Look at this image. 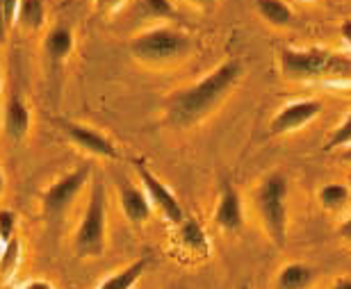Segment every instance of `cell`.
I'll return each instance as SVG.
<instances>
[{
	"mask_svg": "<svg viewBox=\"0 0 351 289\" xmlns=\"http://www.w3.org/2000/svg\"><path fill=\"white\" fill-rule=\"evenodd\" d=\"M242 62L230 58L215 66L196 84L176 91L167 101V121L176 128H189L210 116L230 96L242 77Z\"/></svg>",
	"mask_w": 351,
	"mask_h": 289,
	"instance_id": "cell-1",
	"label": "cell"
},
{
	"mask_svg": "<svg viewBox=\"0 0 351 289\" xmlns=\"http://www.w3.org/2000/svg\"><path fill=\"white\" fill-rule=\"evenodd\" d=\"M280 73L297 82H351V58L324 48H285Z\"/></svg>",
	"mask_w": 351,
	"mask_h": 289,
	"instance_id": "cell-2",
	"label": "cell"
},
{
	"mask_svg": "<svg viewBox=\"0 0 351 289\" xmlns=\"http://www.w3.org/2000/svg\"><path fill=\"white\" fill-rule=\"evenodd\" d=\"M194 51L192 37L171 25H156L130 39V55L149 66H171L187 60Z\"/></svg>",
	"mask_w": 351,
	"mask_h": 289,
	"instance_id": "cell-3",
	"label": "cell"
},
{
	"mask_svg": "<svg viewBox=\"0 0 351 289\" xmlns=\"http://www.w3.org/2000/svg\"><path fill=\"white\" fill-rule=\"evenodd\" d=\"M287 180L285 175L271 173L261 182L256 192V208L267 235L276 246H283L287 235Z\"/></svg>",
	"mask_w": 351,
	"mask_h": 289,
	"instance_id": "cell-4",
	"label": "cell"
},
{
	"mask_svg": "<svg viewBox=\"0 0 351 289\" xmlns=\"http://www.w3.org/2000/svg\"><path fill=\"white\" fill-rule=\"evenodd\" d=\"M108 237V205H105L103 185H94L89 194L87 210L82 214L73 235V249L82 257H96L105 249Z\"/></svg>",
	"mask_w": 351,
	"mask_h": 289,
	"instance_id": "cell-5",
	"label": "cell"
},
{
	"mask_svg": "<svg viewBox=\"0 0 351 289\" xmlns=\"http://www.w3.org/2000/svg\"><path fill=\"white\" fill-rule=\"evenodd\" d=\"M89 175H91V166L85 164L69 171L66 175H62L53 185H48L44 189V194H41V212H44V216L55 221V218L64 214L73 205V201L80 196L82 189H85Z\"/></svg>",
	"mask_w": 351,
	"mask_h": 289,
	"instance_id": "cell-6",
	"label": "cell"
},
{
	"mask_svg": "<svg viewBox=\"0 0 351 289\" xmlns=\"http://www.w3.org/2000/svg\"><path fill=\"white\" fill-rule=\"evenodd\" d=\"M135 168H137L139 182H142V187H144L146 196H149L151 205L156 208L158 212L162 214L169 223H173V225H180L182 221H185V212H182L178 199H176V196L171 194V189L167 187L165 182L160 180L149 166H146V162L137 160Z\"/></svg>",
	"mask_w": 351,
	"mask_h": 289,
	"instance_id": "cell-7",
	"label": "cell"
},
{
	"mask_svg": "<svg viewBox=\"0 0 351 289\" xmlns=\"http://www.w3.org/2000/svg\"><path fill=\"white\" fill-rule=\"evenodd\" d=\"M62 130L69 137V142L73 146H78L82 153L94 155V158L101 160H117V146L112 139H108L103 132H98L94 128H89L85 123H73V121H64L62 123Z\"/></svg>",
	"mask_w": 351,
	"mask_h": 289,
	"instance_id": "cell-8",
	"label": "cell"
},
{
	"mask_svg": "<svg viewBox=\"0 0 351 289\" xmlns=\"http://www.w3.org/2000/svg\"><path fill=\"white\" fill-rule=\"evenodd\" d=\"M322 112V103L319 101H294L285 108H280L276 114H274L271 123H269V132L271 135H287V132H297L304 125L319 116Z\"/></svg>",
	"mask_w": 351,
	"mask_h": 289,
	"instance_id": "cell-9",
	"label": "cell"
},
{
	"mask_svg": "<svg viewBox=\"0 0 351 289\" xmlns=\"http://www.w3.org/2000/svg\"><path fill=\"white\" fill-rule=\"evenodd\" d=\"M215 223L219 225L223 232H240L244 225L242 199L230 182H223V187H221L219 203H217V208H215Z\"/></svg>",
	"mask_w": 351,
	"mask_h": 289,
	"instance_id": "cell-10",
	"label": "cell"
},
{
	"mask_svg": "<svg viewBox=\"0 0 351 289\" xmlns=\"http://www.w3.org/2000/svg\"><path fill=\"white\" fill-rule=\"evenodd\" d=\"M119 203H121V210H123L125 218L135 225L146 223L153 214V205H151V201H149V196H146L144 189L135 187L130 180H125V178L119 182Z\"/></svg>",
	"mask_w": 351,
	"mask_h": 289,
	"instance_id": "cell-11",
	"label": "cell"
},
{
	"mask_svg": "<svg viewBox=\"0 0 351 289\" xmlns=\"http://www.w3.org/2000/svg\"><path fill=\"white\" fill-rule=\"evenodd\" d=\"M3 128L12 142H23L32 128V112L21 96H12L3 110Z\"/></svg>",
	"mask_w": 351,
	"mask_h": 289,
	"instance_id": "cell-12",
	"label": "cell"
},
{
	"mask_svg": "<svg viewBox=\"0 0 351 289\" xmlns=\"http://www.w3.org/2000/svg\"><path fill=\"white\" fill-rule=\"evenodd\" d=\"M41 48H44V55L51 64H64L75 51V34L69 25L58 23L44 34Z\"/></svg>",
	"mask_w": 351,
	"mask_h": 289,
	"instance_id": "cell-13",
	"label": "cell"
},
{
	"mask_svg": "<svg viewBox=\"0 0 351 289\" xmlns=\"http://www.w3.org/2000/svg\"><path fill=\"white\" fill-rule=\"evenodd\" d=\"M48 7L46 0H19L16 10V25L25 32H37L46 25Z\"/></svg>",
	"mask_w": 351,
	"mask_h": 289,
	"instance_id": "cell-14",
	"label": "cell"
},
{
	"mask_svg": "<svg viewBox=\"0 0 351 289\" xmlns=\"http://www.w3.org/2000/svg\"><path fill=\"white\" fill-rule=\"evenodd\" d=\"M256 12L274 27H285L292 23V7L285 0H256Z\"/></svg>",
	"mask_w": 351,
	"mask_h": 289,
	"instance_id": "cell-15",
	"label": "cell"
},
{
	"mask_svg": "<svg viewBox=\"0 0 351 289\" xmlns=\"http://www.w3.org/2000/svg\"><path fill=\"white\" fill-rule=\"evenodd\" d=\"M311 283H313L311 266H306L301 262H292V264H285L283 269L278 271L276 289H308Z\"/></svg>",
	"mask_w": 351,
	"mask_h": 289,
	"instance_id": "cell-16",
	"label": "cell"
},
{
	"mask_svg": "<svg viewBox=\"0 0 351 289\" xmlns=\"http://www.w3.org/2000/svg\"><path fill=\"white\" fill-rule=\"evenodd\" d=\"M144 271H146V260H135L125 269L117 271L108 280H103L96 289H132L137 285V280L144 276Z\"/></svg>",
	"mask_w": 351,
	"mask_h": 289,
	"instance_id": "cell-17",
	"label": "cell"
},
{
	"mask_svg": "<svg viewBox=\"0 0 351 289\" xmlns=\"http://www.w3.org/2000/svg\"><path fill=\"white\" fill-rule=\"evenodd\" d=\"M180 237H182V244H185L192 253H199V255H206L208 253V237L196 221H182Z\"/></svg>",
	"mask_w": 351,
	"mask_h": 289,
	"instance_id": "cell-18",
	"label": "cell"
},
{
	"mask_svg": "<svg viewBox=\"0 0 351 289\" xmlns=\"http://www.w3.org/2000/svg\"><path fill=\"white\" fill-rule=\"evenodd\" d=\"M317 199L326 210H340V208H345L349 201V187L340 185V182H331V185H324L319 189Z\"/></svg>",
	"mask_w": 351,
	"mask_h": 289,
	"instance_id": "cell-19",
	"label": "cell"
},
{
	"mask_svg": "<svg viewBox=\"0 0 351 289\" xmlns=\"http://www.w3.org/2000/svg\"><path fill=\"white\" fill-rule=\"evenodd\" d=\"M19 262H21V242L19 237H14L3 246V253H0V273L10 276V273L16 271Z\"/></svg>",
	"mask_w": 351,
	"mask_h": 289,
	"instance_id": "cell-20",
	"label": "cell"
},
{
	"mask_svg": "<svg viewBox=\"0 0 351 289\" xmlns=\"http://www.w3.org/2000/svg\"><path fill=\"white\" fill-rule=\"evenodd\" d=\"M142 7L151 18H171L176 14L171 0H142Z\"/></svg>",
	"mask_w": 351,
	"mask_h": 289,
	"instance_id": "cell-21",
	"label": "cell"
},
{
	"mask_svg": "<svg viewBox=\"0 0 351 289\" xmlns=\"http://www.w3.org/2000/svg\"><path fill=\"white\" fill-rule=\"evenodd\" d=\"M342 146H351V114L333 130V135L328 137L326 151H335V148H342Z\"/></svg>",
	"mask_w": 351,
	"mask_h": 289,
	"instance_id": "cell-22",
	"label": "cell"
},
{
	"mask_svg": "<svg viewBox=\"0 0 351 289\" xmlns=\"http://www.w3.org/2000/svg\"><path fill=\"white\" fill-rule=\"evenodd\" d=\"M16 225H19V216L12 210H0V244H7L10 239L16 237Z\"/></svg>",
	"mask_w": 351,
	"mask_h": 289,
	"instance_id": "cell-23",
	"label": "cell"
},
{
	"mask_svg": "<svg viewBox=\"0 0 351 289\" xmlns=\"http://www.w3.org/2000/svg\"><path fill=\"white\" fill-rule=\"evenodd\" d=\"M91 3H94L96 14H101V16H112V14H117L128 0H91Z\"/></svg>",
	"mask_w": 351,
	"mask_h": 289,
	"instance_id": "cell-24",
	"label": "cell"
},
{
	"mask_svg": "<svg viewBox=\"0 0 351 289\" xmlns=\"http://www.w3.org/2000/svg\"><path fill=\"white\" fill-rule=\"evenodd\" d=\"M3 5V14H5V23L7 27L16 25V10H19V0H0Z\"/></svg>",
	"mask_w": 351,
	"mask_h": 289,
	"instance_id": "cell-25",
	"label": "cell"
},
{
	"mask_svg": "<svg viewBox=\"0 0 351 289\" xmlns=\"http://www.w3.org/2000/svg\"><path fill=\"white\" fill-rule=\"evenodd\" d=\"M185 3H187V5H192V7H196V10L210 12V10H215L217 0H185Z\"/></svg>",
	"mask_w": 351,
	"mask_h": 289,
	"instance_id": "cell-26",
	"label": "cell"
},
{
	"mask_svg": "<svg viewBox=\"0 0 351 289\" xmlns=\"http://www.w3.org/2000/svg\"><path fill=\"white\" fill-rule=\"evenodd\" d=\"M340 37H342V41L351 48V18H345L340 23Z\"/></svg>",
	"mask_w": 351,
	"mask_h": 289,
	"instance_id": "cell-27",
	"label": "cell"
},
{
	"mask_svg": "<svg viewBox=\"0 0 351 289\" xmlns=\"http://www.w3.org/2000/svg\"><path fill=\"white\" fill-rule=\"evenodd\" d=\"M21 289H55V287L48 280H30V283H25Z\"/></svg>",
	"mask_w": 351,
	"mask_h": 289,
	"instance_id": "cell-28",
	"label": "cell"
},
{
	"mask_svg": "<svg viewBox=\"0 0 351 289\" xmlns=\"http://www.w3.org/2000/svg\"><path fill=\"white\" fill-rule=\"evenodd\" d=\"M338 232H340V237H342V239H347V242H351V216L345 218V221L340 223Z\"/></svg>",
	"mask_w": 351,
	"mask_h": 289,
	"instance_id": "cell-29",
	"label": "cell"
},
{
	"mask_svg": "<svg viewBox=\"0 0 351 289\" xmlns=\"http://www.w3.org/2000/svg\"><path fill=\"white\" fill-rule=\"evenodd\" d=\"M331 289H351V278H345V280H340V283H335Z\"/></svg>",
	"mask_w": 351,
	"mask_h": 289,
	"instance_id": "cell-30",
	"label": "cell"
},
{
	"mask_svg": "<svg viewBox=\"0 0 351 289\" xmlns=\"http://www.w3.org/2000/svg\"><path fill=\"white\" fill-rule=\"evenodd\" d=\"M5 192V173H3V166H0V194Z\"/></svg>",
	"mask_w": 351,
	"mask_h": 289,
	"instance_id": "cell-31",
	"label": "cell"
},
{
	"mask_svg": "<svg viewBox=\"0 0 351 289\" xmlns=\"http://www.w3.org/2000/svg\"><path fill=\"white\" fill-rule=\"evenodd\" d=\"M345 160L351 162V146H347V151H345Z\"/></svg>",
	"mask_w": 351,
	"mask_h": 289,
	"instance_id": "cell-32",
	"label": "cell"
},
{
	"mask_svg": "<svg viewBox=\"0 0 351 289\" xmlns=\"http://www.w3.org/2000/svg\"><path fill=\"white\" fill-rule=\"evenodd\" d=\"M0 89H3V71H0Z\"/></svg>",
	"mask_w": 351,
	"mask_h": 289,
	"instance_id": "cell-33",
	"label": "cell"
},
{
	"mask_svg": "<svg viewBox=\"0 0 351 289\" xmlns=\"http://www.w3.org/2000/svg\"><path fill=\"white\" fill-rule=\"evenodd\" d=\"M240 289H249V287H240Z\"/></svg>",
	"mask_w": 351,
	"mask_h": 289,
	"instance_id": "cell-34",
	"label": "cell"
}]
</instances>
